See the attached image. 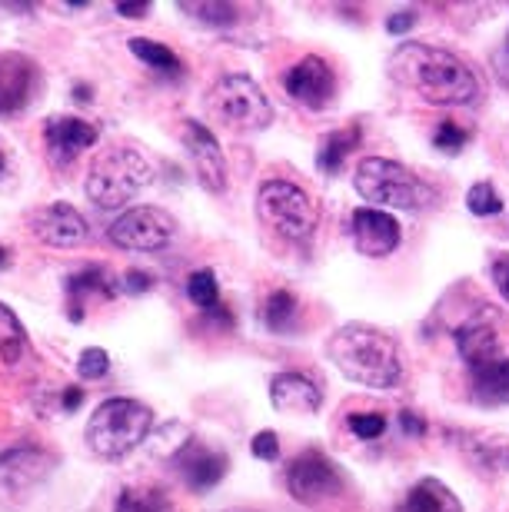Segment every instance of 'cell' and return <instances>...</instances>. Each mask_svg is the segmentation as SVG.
I'll return each mask as SVG.
<instances>
[{
  "label": "cell",
  "instance_id": "obj_1",
  "mask_svg": "<svg viewBox=\"0 0 509 512\" xmlns=\"http://www.w3.org/2000/svg\"><path fill=\"white\" fill-rule=\"evenodd\" d=\"M393 77L406 90L420 94L426 104L436 107H466L480 100V77L470 64L443 47L403 44L393 54Z\"/></svg>",
  "mask_w": 509,
  "mask_h": 512
},
{
  "label": "cell",
  "instance_id": "obj_2",
  "mask_svg": "<svg viewBox=\"0 0 509 512\" xmlns=\"http://www.w3.org/2000/svg\"><path fill=\"white\" fill-rule=\"evenodd\" d=\"M327 356L333 366L356 386L396 389L403 383V360L396 343L376 326L350 323L340 326L327 340Z\"/></svg>",
  "mask_w": 509,
  "mask_h": 512
},
{
  "label": "cell",
  "instance_id": "obj_3",
  "mask_svg": "<svg viewBox=\"0 0 509 512\" xmlns=\"http://www.w3.org/2000/svg\"><path fill=\"white\" fill-rule=\"evenodd\" d=\"M154 429V409L127 396L104 399L87 423V446L100 459H124Z\"/></svg>",
  "mask_w": 509,
  "mask_h": 512
},
{
  "label": "cell",
  "instance_id": "obj_4",
  "mask_svg": "<svg viewBox=\"0 0 509 512\" xmlns=\"http://www.w3.org/2000/svg\"><path fill=\"white\" fill-rule=\"evenodd\" d=\"M154 170L144 160V153L134 147H107L100 157L90 163L87 173V197L97 203L100 210L127 207L140 190L147 187Z\"/></svg>",
  "mask_w": 509,
  "mask_h": 512
},
{
  "label": "cell",
  "instance_id": "obj_5",
  "mask_svg": "<svg viewBox=\"0 0 509 512\" xmlns=\"http://www.w3.org/2000/svg\"><path fill=\"white\" fill-rule=\"evenodd\" d=\"M356 193L373 203L376 210L390 207V210H420L430 203L433 190L416 177L410 167L386 157H366L360 167H356L353 177Z\"/></svg>",
  "mask_w": 509,
  "mask_h": 512
},
{
  "label": "cell",
  "instance_id": "obj_6",
  "mask_svg": "<svg viewBox=\"0 0 509 512\" xmlns=\"http://www.w3.org/2000/svg\"><path fill=\"white\" fill-rule=\"evenodd\" d=\"M210 114L230 130H267L273 124V107L257 80L247 74H227L210 90Z\"/></svg>",
  "mask_w": 509,
  "mask_h": 512
},
{
  "label": "cell",
  "instance_id": "obj_7",
  "mask_svg": "<svg viewBox=\"0 0 509 512\" xmlns=\"http://www.w3.org/2000/svg\"><path fill=\"white\" fill-rule=\"evenodd\" d=\"M257 210L260 220L287 240H310L317 230V210H313L310 197L290 180L263 183L257 193Z\"/></svg>",
  "mask_w": 509,
  "mask_h": 512
},
{
  "label": "cell",
  "instance_id": "obj_8",
  "mask_svg": "<svg viewBox=\"0 0 509 512\" xmlns=\"http://www.w3.org/2000/svg\"><path fill=\"white\" fill-rule=\"evenodd\" d=\"M107 237L110 243H117L120 250L154 253V250H164L167 243L177 237V220H173L164 207H130L127 213H120V217L110 223Z\"/></svg>",
  "mask_w": 509,
  "mask_h": 512
},
{
  "label": "cell",
  "instance_id": "obj_9",
  "mask_svg": "<svg viewBox=\"0 0 509 512\" xmlns=\"http://www.w3.org/2000/svg\"><path fill=\"white\" fill-rule=\"evenodd\" d=\"M287 489L290 496L303 506H323L327 499H337L343 489V479L333 466V459L320 449H307L290 463L287 469Z\"/></svg>",
  "mask_w": 509,
  "mask_h": 512
},
{
  "label": "cell",
  "instance_id": "obj_10",
  "mask_svg": "<svg viewBox=\"0 0 509 512\" xmlns=\"http://www.w3.org/2000/svg\"><path fill=\"white\" fill-rule=\"evenodd\" d=\"M183 143H187V153H190L193 170H197L200 187L210 193L227 190V180H230L227 157H223L213 130L207 124H200V120H187V124H183Z\"/></svg>",
  "mask_w": 509,
  "mask_h": 512
},
{
  "label": "cell",
  "instance_id": "obj_11",
  "mask_svg": "<svg viewBox=\"0 0 509 512\" xmlns=\"http://www.w3.org/2000/svg\"><path fill=\"white\" fill-rule=\"evenodd\" d=\"M30 233L54 250H74L87 240V220L70 203H50L30 217Z\"/></svg>",
  "mask_w": 509,
  "mask_h": 512
},
{
  "label": "cell",
  "instance_id": "obj_12",
  "mask_svg": "<svg viewBox=\"0 0 509 512\" xmlns=\"http://www.w3.org/2000/svg\"><path fill=\"white\" fill-rule=\"evenodd\" d=\"M283 84H287V94L297 100V104L310 110L327 107L333 94H337V77H333V70L323 57H303L300 64H293L287 70Z\"/></svg>",
  "mask_w": 509,
  "mask_h": 512
},
{
  "label": "cell",
  "instance_id": "obj_13",
  "mask_svg": "<svg viewBox=\"0 0 509 512\" xmlns=\"http://www.w3.org/2000/svg\"><path fill=\"white\" fill-rule=\"evenodd\" d=\"M40 84V70L27 54H0V117L20 114Z\"/></svg>",
  "mask_w": 509,
  "mask_h": 512
},
{
  "label": "cell",
  "instance_id": "obj_14",
  "mask_svg": "<svg viewBox=\"0 0 509 512\" xmlns=\"http://www.w3.org/2000/svg\"><path fill=\"white\" fill-rule=\"evenodd\" d=\"M400 223H396L386 210H376V207H360L353 213V240H356V250L363 256H390L396 247H400Z\"/></svg>",
  "mask_w": 509,
  "mask_h": 512
},
{
  "label": "cell",
  "instance_id": "obj_15",
  "mask_svg": "<svg viewBox=\"0 0 509 512\" xmlns=\"http://www.w3.org/2000/svg\"><path fill=\"white\" fill-rule=\"evenodd\" d=\"M44 143L57 163H74L80 153L97 143V127L80 117H50L44 124Z\"/></svg>",
  "mask_w": 509,
  "mask_h": 512
},
{
  "label": "cell",
  "instance_id": "obj_16",
  "mask_svg": "<svg viewBox=\"0 0 509 512\" xmlns=\"http://www.w3.org/2000/svg\"><path fill=\"white\" fill-rule=\"evenodd\" d=\"M173 466H177L180 479L193 489V493H203V489L217 486L223 473H227V456L217 453V449L197 446L190 439V443L173 456Z\"/></svg>",
  "mask_w": 509,
  "mask_h": 512
},
{
  "label": "cell",
  "instance_id": "obj_17",
  "mask_svg": "<svg viewBox=\"0 0 509 512\" xmlns=\"http://www.w3.org/2000/svg\"><path fill=\"white\" fill-rule=\"evenodd\" d=\"M47 476V453L37 446H17L0 456V486L4 489H30Z\"/></svg>",
  "mask_w": 509,
  "mask_h": 512
},
{
  "label": "cell",
  "instance_id": "obj_18",
  "mask_svg": "<svg viewBox=\"0 0 509 512\" xmlns=\"http://www.w3.org/2000/svg\"><path fill=\"white\" fill-rule=\"evenodd\" d=\"M270 399L283 413H313L323 403V389L303 373H280L270 383Z\"/></svg>",
  "mask_w": 509,
  "mask_h": 512
},
{
  "label": "cell",
  "instance_id": "obj_19",
  "mask_svg": "<svg viewBox=\"0 0 509 512\" xmlns=\"http://www.w3.org/2000/svg\"><path fill=\"white\" fill-rule=\"evenodd\" d=\"M117 290H120V280L117 276H110L107 266H87V270H80V273H70L67 276V296H70V303H77L74 310H70V320H80V316H84L80 303H84L87 296L114 300Z\"/></svg>",
  "mask_w": 509,
  "mask_h": 512
},
{
  "label": "cell",
  "instance_id": "obj_20",
  "mask_svg": "<svg viewBox=\"0 0 509 512\" xmlns=\"http://www.w3.org/2000/svg\"><path fill=\"white\" fill-rule=\"evenodd\" d=\"M456 350L470 370H483V366L500 360V340H496L493 326L486 323H463L456 330Z\"/></svg>",
  "mask_w": 509,
  "mask_h": 512
},
{
  "label": "cell",
  "instance_id": "obj_21",
  "mask_svg": "<svg viewBox=\"0 0 509 512\" xmlns=\"http://www.w3.org/2000/svg\"><path fill=\"white\" fill-rule=\"evenodd\" d=\"M400 512H463V506H460V499L453 496L450 486L426 476L410 489V496H406Z\"/></svg>",
  "mask_w": 509,
  "mask_h": 512
},
{
  "label": "cell",
  "instance_id": "obj_22",
  "mask_svg": "<svg viewBox=\"0 0 509 512\" xmlns=\"http://www.w3.org/2000/svg\"><path fill=\"white\" fill-rule=\"evenodd\" d=\"M27 330L7 303H0V363L17 366L27 356Z\"/></svg>",
  "mask_w": 509,
  "mask_h": 512
},
{
  "label": "cell",
  "instance_id": "obj_23",
  "mask_svg": "<svg viewBox=\"0 0 509 512\" xmlns=\"http://www.w3.org/2000/svg\"><path fill=\"white\" fill-rule=\"evenodd\" d=\"M473 396L480 403H509V360L473 370Z\"/></svg>",
  "mask_w": 509,
  "mask_h": 512
},
{
  "label": "cell",
  "instance_id": "obj_24",
  "mask_svg": "<svg viewBox=\"0 0 509 512\" xmlns=\"http://www.w3.org/2000/svg\"><path fill=\"white\" fill-rule=\"evenodd\" d=\"M360 133H363L360 124H350V127H343L337 133H330V137L320 143V157H317L320 170L323 173H337L340 163L346 160V153H350L356 143H360Z\"/></svg>",
  "mask_w": 509,
  "mask_h": 512
},
{
  "label": "cell",
  "instance_id": "obj_25",
  "mask_svg": "<svg viewBox=\"0 0 509 512\" xmlns=\"http://www.w3.org/2000/svg\"><path fill=\"white\" fill-rule=\"evenodd\" d=\"M114 512H173L160 486H130L117 496Z\"/></svg>",
  "mask_w": 509,
  "mask_h": 512
},
{
  "label": "cell",
  "instance_id": "obj_26",
  "mask_svg": "<svg viewBox=\"0 0 509 512\" xmlns=\"http://www.w3.org/2000/svg\"><path fill=\"white\" fill-rule=\"evenodd\" d=\"M180 10L210 27H230L237 20V7L227 4V0H207V4L203 0H187V4H180Z\"/></svg>",
  "mask_w": 509,
  "mask_h": 512
},
{
  "label": "cell",
  "instance_id": "obj_27",
  "mask_svg": "<svg viewBox=\"0 0 509 512\" xmlns=\"http://www.w3.org/2000/svg\"><path fill=\"white\" fill-rule=\"evenodd\" d=\"M130 50H134V57L140 60V64H147L154 70H164V74H177V70H180V57L173 54L170 47L157 44V40L137 37V40H130Z\"/></svg>",
  "mask_w": 509,
  "mask_h": 512
},
{
  "label": "cell",
  "instance_id": "obj_28",
  "mask_svg": "<svg viewBox=\"0 0 509 512\" xmlns=\"http://www.w3.org/2000/svg\"><path fill=\"white\" fill-rule=\"evenodd\" d=\"M293 320H297V296L293 293L277 290L263 303V323H267L273 333H283L287 326H293Z\"/></svg>",
  "mask_w": 509,
  "mask_h": 512
},
{
  "label": "cell",
  "instance_id": "obj_29",
  "mask_svg": "<svg viewBox=\"0 0 509 512\" xmlns=\"http://www.w3.org/2000/svg\"><path fill=\"white\" fill-rule=\"evenodd\" d=\"M187 296H190L193 306H200V310H220V286H217V276H213V270L190 273Z\"/></svg>",
  "mask_w": 509,
  "mask_h": 512
},
{
  "label": "cell",
  "instance_id": "obj_30",
  "mask_svg": "<svg viewBox=\"0 0 509 512\" xmlns=\"http://www.w3.org/2000/svg\"><path fill=\"white\" fill-rule=\"evenodd\" d=\"M466 207H470V213H476V217H496V213L503 210V197L493 190V183L483 180L466 193Z\"/></svg>",
  "mask_w": 509,
  "mask_h": 512
},
{
  "label": "cell",
  "instance_id": "obj_31",
  "mask_svg": "<svg viewBox=\"0 0 509 512\" xmlns=\"http://www.w3.org/2000/svg\"><path fill=\"white\" fill-rule=\"evenodd\" d=\"M110 370V356L100 346H87L84 353L77 356V376L80 380H100Z\"/></svg>",
  "mask_w": 509,
  "mask_h": 512
},
{
  "label": "cell",
  "instance_id": "obj_32",
  "mask_svg": "<svg viewBox=\"0 0 509 512\" xmlns=\"http://www.w3.org/2000/svg\"><path fill=\"white\" fill-rule=\"evenodd\" d=\"M433 143H436V150L456 153V150H463V143H470V130L460 127V124H453V120H446V124L436 127Z\"/></svg>",
  "mask_w": 509,
  "mask_h": 512
},
{
  "label": "cell",
  "instance_id": "obj_33",
  "mask_svg": "<svg viewBox=\"0 0 509 512\" xmlns=\"http://www.w3.org/2000/svg\"><path fill=\"white\" fill-rule=\"evenodd\" d=\"M350 429L360 439H380L386 433V419L376 413H353L350 416Z\"/></svg>",
  "mask_w": 509,
  "mask_h": 512
},
{
  "label": "cell",
  "instance_id": "obj_34",
  "mask_svg": "<svg viewBox=\"0 0 509 512\" xmlns=\"http://www.w3.org/2000/svg\"><path fill=\"white\" fill-rule=\"evenodd\" d=\"M250 453L253 456H260V459H277L280 456V443H277V433L273 429H263V433L253 436V443H250Z\"/></svg>",
  "mask_w": 509,
  "mask_h": 512
},
{
  "label": "cell",
  "instance_id": "obj_35",
  "mask_svg": "<svg viewBox=\"0 0 509 512\" xmlns=\"http://www.w3.org/2000/svg\"><path fill=\"white\" fill-rule=\"evenodd\" d=\"M154 286V276H147V273H140V270H130L120 276V290H127V293H144Z\"/></svg>",
  "mask_w": 509,
  "mask_h": 512
},
{
  "label": "cell",
  "instance_id": "obj_36",
  "mask_svg": "<svg viewBox=\"0 0 509 512\" xmlns=\"http://www.w3.org/2000/svg\"><path fill=\"white\" fill-rule=\"evenodd\" d=\"M493 283H496V290L503 293V300L509 303V256L493 260Z\"/></svg>",
  "mask_w": 509,
  "mask_h": 512
},
{
  "label": "cell",
  "instance_id": "obj_37",
  "mask_svg": "<svg viewBox=\"0 0 509 512\" xmlns=\"http://www.w3.org/2000/svg\"><path fill=\"white\" fill-rule=\"evenodd\" d=\"M413 24H416V14H413V10H403V14H393L390 20H386V30L400 37V34H406V30H410Z\"/></svg>",
  "mask_w": 509,
  "mask_h": 512
},
{
  "label": "cell",
  "instance_id": "obj_38",
  "mask_svg": "<svg viewBox=\"0 0 509 512\" xmlns=\"http://www.w3.org/2000/svg\"><path fill=\"white\" fill-rule=\"evenodd\" d=\"M400 423H403V429L410 436H423L426 433V423L416 413H410V409H403V413H400Z\"/></svg>",
  "mask_w": 509,
  "mask_h": 512
},
{
  "label": "cell",
  "instance_id": "obj_39",
  "mask_svg": "<svg viewBox=\"0 0 509 512\" xmlns=\"http://www.w3.org/2000/svg\"><path fill=\"white\" fill-rule=\"evenodd\" d=\"M496 77H500L503 80V84L509 87V34H506V44H503V50H500V54H496Z\"/></svg>",
  "mask_w": 509,
  "mask_h": 512
},
{
  "label": "cell",
  "instance_id": "obj_40",
  "mask_svg": "<svg viewBox=\"0 0 509 512\" xmlns=\"http://www.w3.org/2000/svg\"><path fill=\"white\" fill-rule=\"evenodd\" d=\"M147 10H150V0H140V4H124V0H120V4H117L120 17H144Z\"/></svg>",
  "mask_w": 509,
  "mask_h": 512
},
{
  "label": "cell",
  "instance_id": "obj_41",
  "mask_svg": "<svg viewBox=\"0 0 509 512\" xmlns=\"http://www.w3.org/2000/svg\"><path fill=\"white\" fill-rule=\"evenodd\" d=\"M80 399H84V393H80V389H64V409H74V406H80Z\"/></svg>",
  "mask_w": 509,
  "mask_h": 512
},
{
  "label": "cell",
  "instance_id": "obj_42",
  "mask_svg": "<svg viewBox=\"0 0 509 512\" xmlns=\"http://www.w3.org/2000/svg\"><path fill=\"white\" fill-rule=\"evenodd\" d=\"M4 170H7V157H4V150H0V177H4Z\"/></svg>",
  "mask_w": 509,
  "mask_h": 512
},
{
  "label": "cell",
  "instance_id": "obj_43",
  "mask_svg": "<svg viewBox=\"0 0 509 512\" xmlns=\"http://www.w3.org/2000/svg\"><path fill=\"white\" fill-rule=\"evenodd\" d=\"M0 266H7V253H4V247H0Z\"/></svg>",
  "mask_w": 509,
  "mask_h": 512
}]
</instances>
